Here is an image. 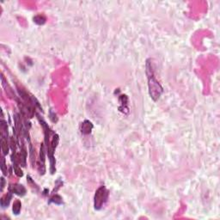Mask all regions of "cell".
<instances>
[{
    "label": "cell",
    "mask_w": 220,
    "mask_h": 220,
    "mask_svg": "<svg viewBox=\"0 0 220 220\" xmlns=\"http://www.w3.org/2000/svg\"><path fill=\"white\" fill-rule=\"evenodd\" d=\"M92 128H93V126H92L91 122H90L89 120H85L82 124V133L84 134H88L90 133Z\"/></svg>",
    "instance_id": "8992f818"
},
{
    "label": "cell",
    "mask_w": 220,
    "mask_h": 220,
    "mask_svg": "<svg viewBox=\"0 0 220 220\" xmlns=\"http://www.w3.org/2000/svg\"><path fill=\"white\" fill-rule=\"evenodd\" d=\"M21 208H22V204L19 200H16L14 202L13 204V208H12V211L15 215H18L21 211Z\"/></svg>",
    "instance_id": "52a82bcc"
},
{
    "label": "cell",
    "mask_w": 220,
    "mask_h": 220,
    "mask_svg": "<svg viewBox=\"0 0 220 220\" xmlns=\"http://www.w3.org/2000/svg\"><path fill=\"white\" fill-rule=\"evenodd\" d=\"M9 191L12 193H15L18 196H24L26 194V188L23 187L21 184H13L9 186Z\"/></svg>",
    "instance_id": "3957f363"
},
{
    "label": "cell",
    "mask_w": 220,
    "mask_h": 220,
    "mask_svg": "<svg viewBox=\"0 0 220 220\" xmlns=\"http://www.w3.org/2000/svg\"><path fill=\"white\" fill-rule=\"evenodd\" d=\"M14 172H15L17 176H19V177H22L23 175V171H22V170L17 166V163H14Z\"/></svg>",
    "instance_id": "9c48e42d"
},
{
    "label": "cell",
    "mask_w": 220,
    "mask_h": 220,
    "mask_svg": "<svg viewBox=\"0 0 220 220\" xmlns=\"http://www.w3.org/2000/svg\"><path fill=\"white\" fill-rule=\"evenodd\" d=\"M145 72H146L147 78H148V88H149V94L151 96V98L153 101H157L160 98L162 93L163 91V87L156 80L154 75V71L152 68L151 60H146L145 64Z\"/></svg>",
    "instance_id": "6da1fadb"
},
{
    "label": "cell",
    "mask_w": 220,
    "mask_h": 220,
    "mask_svg": "<svg viewBox=\"0 0 220 220\" xmlns=\"http://www.w3.org/2000/svg\"><path fill=\"white\" fill-rule=\"evenodd\" d=\"M1 170L5 175H7V166L5 164V159L3 157L2 158V165H1Z\"/></svg>",
    "instance_id": "30bf717a"
},
{
    "label": "cell",
    "mask_w": 220,
    "mask_h": 220,
    "mask_svg": "<svg viewBox=\"0 0 220 220\" xmlns=\"http://www.w3.org/2000/svg\"><path fill=\"white\" fill-rule=\"evenodd\" d=\"M11 199H12V193L9 192L7 193L6 194H5L3 197L1 198V200H0V204H1V207L2 208H6V207H8V206L9 205V202L11 200Z\"/></svg>",
    "instance_id": "277c9868"
},
{
    "label": "cell",
    "mask_w": 220,
    "mask_h": 220,
    "mask_svg": "<svg viewBox=\"0 0 220 220\" xmlns=\"http://www.w3.org/2000/svg\"><path fill=\"white\" fill-rule=\"evenodd\" d=\"M1 149L4 153V155H7L9 152V143L7 141V138L5 136L1 138Z\"/></svg>",
    "instance_id": "5b68a950"
},
{
    "label": "cell",
    "mask_w": 220,
    "mask_h": 220,
    "mask_svg": "<svg viewBox=\"0 0 220 220\" xmlns=\"http://www.w3.org/2000/svg\"><path fill=\"white\" fill-rule=\"evenodd\" d=\"M108 191L104 186H101L96 191L94 197V207L96 210H101L108 201Z\"/></svg>",
    "instance_id": "7a4b0ae2"
},
{
    "label": "cell",
    "mask_w": 220,
    "mask_h": 220,
    "mask_svg": "<svg viewBox=\"0 0 220 220\" xmlns=\"http://www.w3.org/2000/svg\"><path fill=\"white\" fill-rule=\"evenodd\" d=\"M34 22L36 23L37 24H39V25H41V24H44V23H45L46 18H45V16H41V15H38V16L34 17Z\"/></svg>",
    "instance_id": "ba28073f"
},
{
    "label": "cell",
    "mask_w": 220,
    "mask_h": 220,
    "mask_svg": "<svg viewBox=\"0 0 220 220\" xmlns=\"http://www.w3.org/2000/svg\"><path fill=\"white\" fill-rule=\"evenodd\" d=\"M1 182H2V183H1V191H3V190H4V188H5V183L4 177L1 178Z\"/></svg>",
    "instance_id": "8fae6325"
}]
</instances>
